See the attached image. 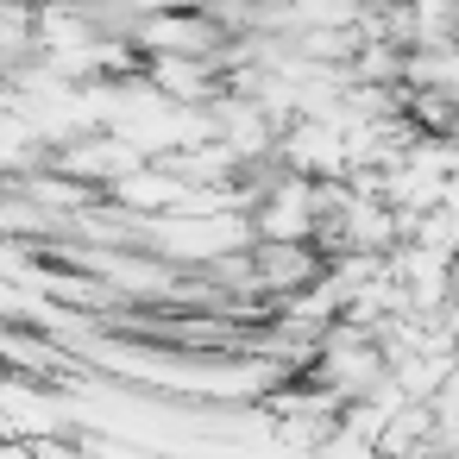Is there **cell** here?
<instances>
[{"label":"cell","instance_id":"6da1fadb","mask_svg":"<svg viewBox=\"0 0 459 459\" xmlns=\"http://www.w3.org/2000/svg\"><path fill=\"white\" fill-rule=\"evenodd\" d=\"M308 459H377V446H371V440H365V434H352V428H346V421H340V434H333V440H327V446H315V453H308Z\"/></svg>","mask_w":459,"mask_h":459}]
</instances>
